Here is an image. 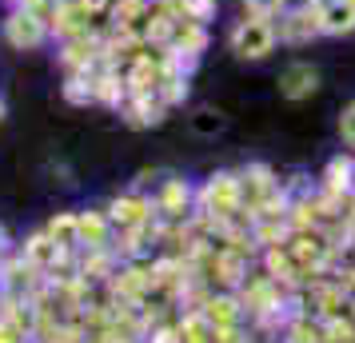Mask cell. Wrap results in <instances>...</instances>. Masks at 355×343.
<instances>
[{
  "mask_svg": "<svg viewBox=\"0 0 355 343\" xmlns=\"http://www.w3.org/2000/svg\"><path fill=\"white\" fill-rule=\"evenodd\" d=\"M60 256H64V247L56 244L49 231H36L33 240L24 244V263L36 267V272H52V267L60 263Z\"/></svg>",
  "mask_w": 355,
  "mask_h": 343,
  "instance_id": "cell-8",
  "label": "cell"
},
{
  "mask_svg": "<svg viewBox=\"0 0 355 343\" xmlns=\"http://www.w3.org/2000/svg\"><path fill=\"white\" fill-rule=\"evenodd\" d=\"M49 4H40V8H33V4H12L8 8V17L0 24V36H4V44L12 52H36L52 40Z\"/></svg>",
  "mask_w": 355,
  "mask_h": 343,
  "instance_id": "cell-1",
  "label": "cell"
},
{
  "mask_svg": "<svg viewBox=\"0 0 355 343\" xmlns=\"http://www.w3.org/2000/svg\"><path fill=\"white\" fill-rule=\"evenodd\" d=\"M339 140L347 148H355V100L343 104V112H339Z\"/></svg>",
  "mask_w": 355,
  "mask_h": 343,
  "instance_id": "cell-15",
  "label": "cell"
},
{
  "mask_svg": "<svg viewBox=\"0 0 355 343\" xmlns=\"http://www.w3.org/2000/svg\"><path fill=\"white\" fill-rule=\"evenodd\" d=\"M315 12H320V33L323 36L343 40V36L355 33V0H327Z\"/></svg>",
  "mask_w": 355,
  "mask_h": 343,
  "instance_id": "cell-6",
  "label": "cell"
},
{
  "mask_svg": "<svg viewBox=\"0 0 355 343\" xmlns=\"http://www.w3.org/2000/svg\"><path fill=\"white\" fill-rule=\"evenodd\" d=\"M188 200H192V192H188V184H184V180H168V184H164V196H160L164 212H184V208H188Z\"/></svg>",
  "mask_w": 355,
  "mask_h": 343,
  "instance_id": "cell-13",
  "label": "cell"
},
{
  "mask_svg": "<svg viewBox=\"0 0 355 343\" xmlns=\"http://www.w3.org/2000/svg\"><path fill=\"white\" fill-rule=\"evenodd\" d=\"M204 208H208L211 216H227V212H236L243 204L240 196V176H232V172H216L208 180V188H204Z\"/></svg>",
  "mask_w": 355,
  "mask_h": 343,
  "instance_id": "cell-5",
  "label": "cell"
},
{
  "mask_svg": "<svg viewBox=\"0 0 355 343\" xmlns=\"http://www.w3.org/2000/svg\"><path fill=\"white\" fill-rule=\"evenodd\" d=\"M49 236L56 240V244L64 247V252H72V247H80V212H64V216H56L49 224Z\"/></svg>",
  "mask_w": 355,
  "mask_h": 343,
  "instance_id": "cell-10",
  "label": "cell"
},
{
  "mask_svg": "<svg viewBox=\"0 0 355 343\" xmlns=\"http://www.w3.org/2000/svg\"><path fill=\"white\" fill-rule=\"evenodd\" d=\"M291 0H243V12L248 17H263V20H275Z\"/></svg>",
  "mask_w": 355,
  "mask_h": 343,
  "instance_id": "cell-14",
  "label": "cell"
},
{
  "mask_svg": "<svg viewBox=\"0 0 355 343\" xmlns=\"http://www.w3.org/2000/svg\"><path fill=\"white\" fill-rule=\"evenodd\" d=\"M227 49H232V56L243 60V64H259V60H268V56L279 49L275 20L248 17V12H243V17L227 28Z\"/></svg>",
  "mask_w": 355,
  "mask_h": 343,
  "instance_id": "cell-2",
  "label": "cell"
},
{
  "mask_svg": "<svg viewBox=\"0 0 355 343\" xmlns=\"http://www.w3.org/2000/svg\"><path fill=\"white\" fill-rule=\"evenodd\" d=\"M0 120H4V96H0Z\"/></svg>",
  "mask_w": 355,
  "mask_h": 343,
  "instance_id": "cell-17",
  "label": "cell"
},
{
  "mask_svg": "<svg viewBox=\"0 0 355 343\" xmlns=\"http://www.w3.org/2000/svg\"><path fill=\"white\" fill-rule=\"evenodd\" d=\"M108 228H112V220L104 212H80V240L84 244H104L108 240Z\"/></svg>",
  "mask_w": 355,
  "mask_h": 343,
  "instance_id": "cell-11",
  "label": "cell"
},
{
  "mask_svg": "<svg viewBox=\"0 0 355 343\" xmlns=\"http://www.w3.org/2000/svg\"><path fill=\"white\" fill-rule=\"evenodd\" d=\"M188 132L200 136V140H216V136H224L227 132L224 108H216V104H196L192 112H188Z\"/></svg>",
  "mask_w": 355,
  "mask_h": 343,
  "instance_id": "cell-7",
  "label": "cell"
},
{
  "mask_svg": "<svg viewBox=\"0 0 355 343\" xmlns=\"http://www.w3.org/2000/svg\"><path fill=\"white\" fill-rule=\"evenodd\" d=\"M320 92V68L311 64V60H295L279 72V96L291 100V104H300V100L315 96Z\"/></svg>",
  "mask_w": 355,
  "mask_h": 343,
  "instance_id": "cell-4",
  "label": "cell"
},
{
  "mask_svg": "<svg viewBox=\"0 0 355 343\" xmlns=\"http://www.w3.org/2000/svg\"><path fill=\"white\" fill-rule=\"evenodd\" d=\"M304 4H311V8H320V4H327V0H304Z\"/></svg>",
  "mask_w": 355,
  "mask_h": 343,
  "instance_id": "cell-16",
  "label": "cell"
},
{
  "mask_svg": "<svg viewBox=\"0 0 355 343\" xmlns=\"http://www.w3.org/2000/svg\"><path fill=\"white\" fill-rule=\"evenodd\" d=\"M148 200H140V196H120L112 204V212H108V220H112V228H140L148 220Z\"/></svg>",
  "mask_w": 355,
  "mask_h": 343,
  "instance_id": "cell-9",
  "label": "cell"
},
{
  "mask_svg": "<svg viewBox=\"0 0 355 343\" xmlns=\"http://www.w3.org/2000/svg\"><path fill=\"white\" fill-rule=\"evenodd\" d=\"M275 36H279V44L284 49H307V44H315L320 40V12L311 8V4H288L279 17H275Z\"/></svg>",
  "mask_w": 355,
  "mask_h": 343,
  "instance_id": "cell-3",
  "label": "cell"
},
{
  "mask_svg": "<svg viewBox=\"0 0 355 343\" xmlns=\"http://www.w3.org/2000/svg\"><path fill=\"white\" fill-rule=\"evenodd\" d=\"M327 188H331V192H339V188L352 192L355 188V160H343V156H339V160L327 164Z\"/></svg>",
  "mask_w": 355,
  "mask_h": 343,
  "instance_id": "cell-12",
  "label": "cell"
}]
</instances>
